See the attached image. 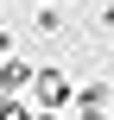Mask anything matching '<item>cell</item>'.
<instances>
[{
    "instance_id": "2",
    "label": "cell",
    "mask_w": 114,
    "mask_h": 120,
    "mask_svg": "<svg viewBox=\"0 0 114 120\" xmlns=\"http://www.w3.org/2000/svg\"><path fill=\"white\" fill-rule=\"evenodd\" d=\"M25 82H32L25 63H0V89H25Z\"/></svg>"
},
{
    "instance_id": "1",
    "label": "cell",
    "mask_w": 114,
    "mask_h": 120,
    "mask_svg": "<svg viewBox=\"0 0 114 120\" xmlns=\"http://www.w3.org/2000/svg\"><path fill=\"white\" fill-rule=\"evenodd\" d=\"M32 95H38L44 108H63V101H70V76H63V70H38V76H32Z\"/></svg>"
},
{
    "instance_id": "3",
    "label": "cell",
    "mask_w": 114,
    "mask_h": 120,
    "mask_svg": "<svg viewBox=\"0 0 114 120\" xmlns=\"http://www.w3.org/2000/svg\"><path fill=\"white\" fill-rule=\"evenodd\" d=\"M76 101H83V114H102V108H108V89H95V82H89Z\"/></svg>"
}]
</instances>
